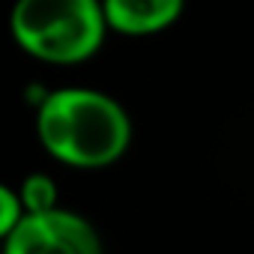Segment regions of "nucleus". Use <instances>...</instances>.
Masks as SVG:
<instances>
[{
    "label": "nucleus",
    "instance_id": "f257e3e1",
    "mask_svg": "<svg viewBox=\"0 0 254 254\" xmlns=\"http://www.w3.org/2000/svg\"><path fill=\"white\" fill-rule=\"evenodd\" d=\"M42 147L72 168H108L123 159L132 141L126 108L99 90H54L42 99L36 114Z\"/></svg>",
    "mask_w": 254,
    "mask_h": 254
},
{
    "label": "nucleus",
    "instance_id": "f03ea898",
    "mask_svg": "<svg viewBox=\"0 0 254 254\" xmlns=\"http://www.w3.org/2000/svg\"><path fill=\"white\" fill-rule=\"evenodd\" d=\"M9 27L27 54L69 66L102 48L108 18L102 0H15Z\"/></svg>",
    "mask_w": 254,
    "mask_h": 254
},
{
    "label": "nucleus",
    "instance_id": "7ed1b4c3",
    "mask_svg": "<svg viewBox=\"0 0 254 254\" xmlns=\"http://www.w3.org/2000/svg\"><path fill=\"white\" fill-rule=\"evenodd\" d=\"M3 239V254H102L96 227L78 212L60 206L51 212H27Z\"/></svg>",
    "mask_w": 254,
    "mask_h": 254
},
{
    "label": "nucleus",
    "instance_id": "20e7f679",
    "mask_svg": "<svg viewBox=\"0 0 254 254\" xmlns=\"http://www.w3.org/2000/svg\"><path fill=\"white\" fill-rule=\"evenodd\" d=\"M108 27L126 36H150L171 27L186 0H102Z\"/></svg>",
    "mask_w": 254,
    "mask_h": 254
},
{
    "label": "nucleus",
    "instance_id": "39448f33",
    "mask_svg": "<svg viewBox=\"0 0 254 254\" xmlns=\"http://www.w3.org/2000/svg\"><path fill=\"white\" fill-rule=\"evenodd\" d=\"M21 200L27 212H51L57 209V186L48 174H30L21 183Z\"/></svg>",
    "mask_w": 254,
    "mask_h": 254
},
{
    "label": "nucleus",
    "instance_id": "423d86ee",
    "mask_svg": "<svg viewBox=\"0 0 254 254\" xmlns=\"http://www.w3.org/2000/svg\"><path fill=\"white\" fill-rule=\"evenodd\" d=\"M27 215V206L21 200V191L9 189V186H0V233L9 236Z\"/></svg>",
    "mask_w": 254,
    "mask_h": 254
}]
</instances>
